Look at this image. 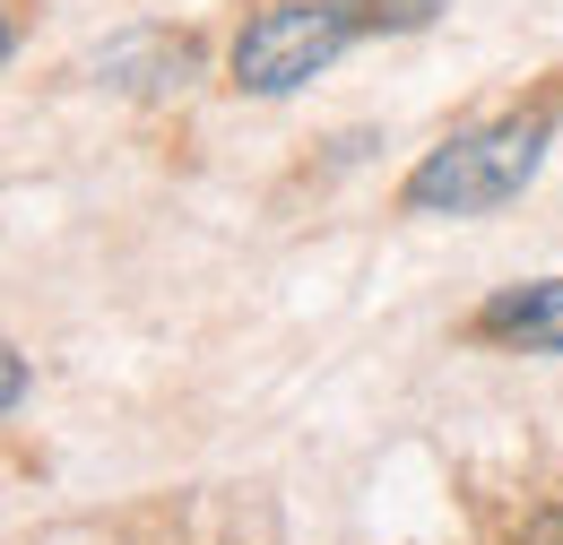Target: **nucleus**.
<instances>
[{"mask_svg": "<svg viewBox=\"0 0 563 545\" xmlns=\"http://www.w3.org/2000/svg\"><path fill=\"white\" fill-rule=\"evenodd\" d=\"M538 156H547V113H529V122H486V131L442 138L417 174H408L399 200L417 208V216H494L503 200L529 191Z\"/></svg>", "mask_w": 563, "mask_h": 545, "instance_id": "1", "label": "nucleus"}, {"mask_svg": "<svg viewBox=\"0 0 563 545\" xmlns=\"http://www.w3.org/2000/svg\"><path fill=\"white\" fill-rule=\"evenodd\" d=\"M355 35V9L347 0H278L261 9L243 35H234V87L252 96H295L312 69H330Z\"/></svg>", "mask_w": 563, "mask_h": 545, "instance_id": "2", "label": "nucleus"}, {"mask_svg": "<svg viewBox=\"0 0 563 545\" xmlns=\"http://www.w3.org/2000/svg\"><path fill=\"white\" fill-rule=\"evenodd\" d=\"M477 330H486V338H520V346H538V355H563V277H538V286L494 294L486 312H477Z\"/></svg>", "mask_w": 563, "mask_h": 545, "instance_id": "3", "label": "nucleus"}, {"mask_svg": "<svg viewBox=\"0 0 563 545\" xmlns=\"http://www.w3.org/2000/svg\"><path fill=\"white\" fill-rule=\"evenodd\" d=\"M355 26H390V35H417V26H433L451 0H347Z\"/></svg>", "mask_w": 563, "mask_h": 545, "instance_id": "4", "label": "nucleus"}]
</instances>
